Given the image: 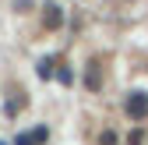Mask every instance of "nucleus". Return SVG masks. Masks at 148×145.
<instances>
[{"mask_svg":"<svg viewBox=\"0 0 148 145\" xmlns=\"http://www.w3.org/2000/svg\"><path fill=\"white\" fill-rule=\"evenodd\" d=\"M127 110H131V117H141V113L148 110V103L141 99V92H138V99H131V103H127Z\"/></svg>","mask_w":148,"mask_h":145,"instance_id":"obj_1","label":"nucleus"}]
</instances>
